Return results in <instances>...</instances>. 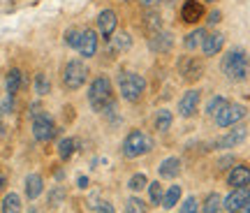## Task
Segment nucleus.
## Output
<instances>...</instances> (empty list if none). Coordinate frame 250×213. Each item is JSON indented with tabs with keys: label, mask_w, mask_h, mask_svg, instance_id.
Segmentation results:
<instances>
[{
	"label": "nucleus",
	"mask_w": 250,
	"mask_h": 213,
	"mask_svg": "<svg viewBox=\"0 0 250 213\" xmlns=\"http://www.w3.org/2000/svg\"><path fill=\"white\" fill-rule=\"evenodd\" d=\"M220 70L229 81H246L250 77V56L246 49H229L223 56Z\"/></svg>",
	"instance_id": "nucleus-1"
},
{
	"label": "nucleus",
	"mask_w": 250,
	"mask_h": 213,
	"mask_svg": "<svg viewBox=\"0 0 250 213\" xmlns=\"http://www.w3.org/2000/svg\"><path fill=\"white\" fill-rule=\"evenodd\" d=\"M88 102L95 111H102L107 106H114V86L107 77H95L88 88Z\"/></svg>",
	"instance_id": "nucleus-2"
},
{
	"label": "nucleus",
	"mask_w": 250,
	"mask_h": 213,
	"mask_svg": "<svg viewBox=\"0 0 250 213\" xmlns=\"http://www.w3.org/2000/svg\"><path fill=\"white\" fill-rule=\"evenodd\" d=\"M146 90V79L137 72H121L118 74V93L125 102H139Z\"/></svg>",
	"instance_id": "nucleus-3"
},
{
	"label": "nucleus",
	"mask_w": 250,
	"mask_h": 213,
	"mask_svg": "<svg viewBox=\"0 0 250 213\" xmlns=\"http://www.w3.org/2000/svg\"><path fill=\"white\" fill-rule=\"evenodd\" d=\"M151 149H153V139H151V134L144 132V130H132L123 142V155L130 160L148 153Z\"/></svg>",
	"instance_id": "nucleus-4"
},
{
	"label": "nucleus",
	"mask_w": 250,
	"mask_h": 213,
	"mask_svg": "<svg viewBox=\"0 0 250 213\" xmlns=\"http://www.w3.org/2000/svg\"><path fill=\"white\" fill-rule=\"evenodd\" d=\"M88 79V70L81 61H70L62 67V86L67 90H79Z\"/></svg>",
	"instance_id": "nucleus-5"
},
{
	"label": "nucleus",
	"mask_w": 250,
	"mask_h": 213,
	"mask_svg": "<svg viewBox=\"0 0 250 213\" xmlns=\"http://www.w3.org/2000/svg\"><path fill=\"white\" fill-rule=\"evenodd\" d=\"M176 72L181 74V79L192 84V81H199L204 77V61L197 58V56H181L179 63H176Z\"/></svg>",
	"instance_id": "nucleus-6"
},
{
	"label": "nucleus",
	"mask_w": 250,
	"mask_h": 213,
	"mask_svg": "<svg viewBox=\"0 0 250 213\" xmlns=\"http://www.w3.org/2000/svg\"><path fill=\"white\" fill-rule=\"evenodd\" d=\"M246 114H248V109H246L243 105H239V102H227L225 109L215 116L213 121H215L218 128H232V125H236L239 121H243Z\"/></svg>",
	"instance_id": "nucleus-7"
},
{
	"label": "nucleus",
	"mask_w": 250,
	"mask_h": 213,
	"mask_svg": "<svg viewBox=\"0 0 250 213\" xmlns=\"http://www.w3.org/2000/svg\"><path fill=\"white\" fill-rule=\"evenodd\" d=\"M199 102H202V90H197V88L186 90L179 100V114L183 116V118L195 116L197 111H199Z\"/></svg>",
	"instance_id": "nucleus-8"
},
{
	"label": "nucleus",
	"mask_w": 250,
	"mask_h": 213,
	"mask_svg": "<svg viewBox=\"0 0 250 213\" xmlns=\"http://www.w3.org/2000/svg\"><path fill=\"white\" fill-rule=\"evenodd\" d=\"M54 134L56 125L46 114H40L37 118H33V137L37 142H49V139H54Z\"/></svg>",
	"instance_id": "nucleus-9"
},
{
	"label": "nucleus",
	"mask_w": 250,
	"mask_h": 213,
	"mask_svg": "<svg viewBox=\"0 0 250 213\" xmlns=\"http://www.w3.org/2000/svg\"><path fill=\"white\" fill-rule=\"evenodd\" d=\"M250 199V190L248 188H234L229 195L223 199V209L229 213H239L243 209V206L248 204Z\"/></svg>",
	"instance_id": "nucleus-10"
},
{
	"label": "nucleus",
	"mask_w": 250,
	"mask_h": 213,
	"mask_svg": "<svg viewBox=\"0 0 250 213\" xmlns=\"http://www.w3.org/2000/svg\"><path fill=\"white\" fill-rule=\"evenodd\" d=\"M204 14H206V9L199 0H186L181 5V21L183 23H199L204 19Z\"/></svg>",
	"instance_id": "nucleus-11"
},
{
	"label": "nucleus",
	"mask_w": 250,
	"mask_h": 213,
	"mask_svg": "<svg viewBox=\"0 0 250 213\" xmlns=\"http://www.w3.org/2000/svg\"><path fill=\"white\" fill-rule=\"evenodd\" d=\"M116 26H118V17L114 9H102L98 17V28H100V35L109 40V37L116 33Z\"/></svg>",
	"instance_id": "nucleus-12"
},
{
	"label": "nucleus",
	"mask_w": 250,
	"mask_h": 213,
	"mask_svg": "<svg viewBox=\"0 0 250 213\" xmlns=\"http://www.w3.org/2000/svg\"><path fill=\"white\" fill-rule=\"evenodd\" d=\"M246 137H248V130H246V128L229 130V132L225 134V137L215 139V142H213V149H236L239 144L246 142Z\"/></svg>",
	"instance_id": "nucleus-13"
},
{
	"label": "nucleus",
	"mask_w": 250,
	"mask_h": 213,
	"mask_svg": "<svg viewBox=\"0 0 250 213\" xmlns=\"http://www.w3.org/2000/svg\"><path fill=\"white\" fill-rule=\"evenodd\" d=\"M227 186L232 188H248L250 186V167L248 165H234L227 174Z\"/></svg>",
	"instance_id": "nucleus-14"
},
{
	"label": "nucleus",
	"mask_w": 250,
	"mask_h": 213,
	"mask_svg": "<svg viewBox=\"0 0 250 213\" xmlns=\"http://www.w3.org/2000/svg\"><path fill=\"white\" fill-rule=\"evenodd\" d=\"M148 46L153 53H169L174 49V35L167 30H160V33L148 37Z\"/></svg>",
	"instance_id": "nucleus-15"
},
{
	"label": "nucleus",
	"mask_w": 250,
	"mask_h": 213,
	"mask_svg": "<svg viewBox=\"0 0 250 213\" xmlns=\"http://www.w3.org/2000/svg\"><path fill=\"white\" fill-rule=\"evenodd\" d=\"M79 51L81 56H86V58H93L95 53H98V33L95 30H81V42H79Z\"/></svg>",
	"instance_id": "nucleus-16"
},
{
	"label": "nucleus",
	"mask_w": 250,
	"mask_h": 213,
	"mask_svg": "<svg viewBox=\"0 0 250 213\" xmlns=\"http://www.w3.org/2000/svg\"><path fill=\"white\" fill-rule=\"evenodd\" d=\"M223 49H225V35L223 33H211V35H206L204 44H202V53H204L206 58L218 56Z\"/></svg>",
	"instance_id": "nucleus-17"
},
{
	"label": "nucleus",
	"mask_w": 250,
	"mask_h": 213,
	"mask_svg": "<svg viewBox=\"0 0 250 213\" xmlns=\"http://www.w3.org/2000/svg\"><path fill=\"white\" fill-rule=\"evenodd\" d=\"M160 178H176L181 174V160L179 158H165L158 167Z\"/></svg>",
	"instance_id": "nucleus-18"
},
{
	"label": "nucleus",
	"mask_w": 250,
	"mask_h": 213,
	"mask_svg": "<svg viewBox=\"0 0 250 213\" xmlns=\"http://www.w3.org/2000/svg\"><path fill=\"white\" fill-rule=\"evenodd\" d=\"M142 28L148 33V35H155V33H160L162 30V17L155 12V9H148L146 14H144V21H142Z\"/></svg>",
	"instance_id": "nucleus-19"
},
{
	"label": "nucleus",
	"mask_w": 250,
	"mask_h": 213,
	"mask_svg": "<svg viewBox=\"0 0 250 213\" xmlns=\"http://www.w3.org/2000/svg\"><path fill=\"white\" fill-rule=\"evenodd\" d=\"M44 190V181L40 174H28L26 176V197L28 199H37Z\"/></svg>",
	"instance_id": "nucleus-20"
},
{
	"label": "nucleus",
	"mask_w": 250,
	"mask_h": 213,
	"mask_svg": "<svg viewBox=\"0 0 250 213\" xmlns=\"http://www.w3.org/2000/svg\"><path fill=\"white\" fill-rule=\"evenodd\" d=\"M206 28H195L192 33H188L186 40H183V46H186L188 51H195V49H199V46L204 44V40H206Z\"/></svg>",
	"instance_id": "nucleus-21"
},
{
	"label": "nucleus",
	"mask_w": 250,
	"mask_h": 213,
	"mask_svg": "<svg viewBox=\"0 0 250 213\" xmlns=\"http://www.w3.org/2000/svg\"><path fill=\"white\" fill-rule=\"evenodd\" d=\"M109 46H111V51H116V53L127 51L132 46V35L130 33H116V35L109 37Z\"/></svg>",
	"instance_id": "nucleus-22"
},
{
	"label": "nucleus",
	"mask_w": 250,
	"mask_h": 213,
	"mask_svg": "<svg viewBox=\"0 0 250 213\" xmlns=\"http://www.w3.org/2000/svg\"><path fill=\"white\" fill-rule=\"evenodd\" d=\"M21 84H23V74H21V70H9L7 81H5L7 95H17L19 90H21Z\"/></svg>",
	"instance_id": "nucleus-23"
},
{
	"label": "nucleus",
	"mask_w": 250,
	"mask_h": 213,
	"mask_svg": "<svg viewBox=\"0 0 250 213\" xmlns=\"http://www.w3.org/2000/svg\"><path fill=\"white\" fill-rule=\"evenodd\" d=\"M174 123V116H171L169 109H160L158 114H155V130L158 132H167Z\"/></svg>",
	"instance_id": "nucleus-24"
},
{
	"label": "nucleus",
	"mask_w": 250,
	"mask_h": 213,
	"mask_svg": "<svg viewBox=\"0 0 250 213\" xmlns=\"http://www.w3.org/2000/svg\"><path fill=\"white\" fill-rule=\"evenodd\" d=\"M2 213H21V197L17 192H7L2 197Z\"/></svg>",
	"instance_id": "nucleus-25"
},
{
	"label": "nucleus",
	"mask_w": 250,
	"mask_h": 213,
	"mask_svg": "<svg viewBox=\"0 0 250 213\" xmlns=\"http://www.w3.org/2000/svg\"><path fill=\"white\" fill-rule=\"evenodd\" d=\"M229 100L227 98H223V95H213V98L206 102V116H211V118H215V116L220 114L225 109V105H227Z\"/></svg>",
	"instance_id": "nucleus-26"
},
{
	"label": "nucleus",
	"mask_w": 250,
	"mask_h": 213,
	"mask_svg": "<svg viewBox=\"0 0 250 213\" xmlns=\"http://www.w3.org/2000/svg\"><path fill=\"white\" fill-rule=\"evenodd\" d=\"M220 209H223V197L218 195V192H211V195H206L202 211H204V213H220Z\"/></svg>",
	"instance_id": "nucleus-27"
},
{
	"label": "nucleus",
	"mask_w": 250,
	"mask_h": 213,
	"mask_svg": "<svg viewBox=\"0 0 250 213\" xmlns=\"http://www.w3.org/2000/svg\"><path fill=\"white\" fill-rule=\"evenodd\" d=\"M181 199V186H169V190H165V197H162V206L165 209H174Z\"/></svg>",
	"instance_id": "nucleus-28"
},
{
	"label": "nucleus",
	"mask_w": 250,
	"mask_h": 213,
	"mask_svg": "<svg viewBox=\"0 0 250 213\" xmlns=\"http://www.w3.org/2000/svg\"><path fill=\"white\" fill-rule=\"evenodd\" d=\"M74 149H77V142H74L72 137L61 139V144H58V155H61V160H70L72 155H74Z\"/></svg>",
	"instance_id": "nucleus-29"
},
{
	"label": "nucleus",
	"mask_w": 250,
	"mask_h": 213,
	"mask_svg": "<svg viewBox=\"0 0 250 213\" xmlns=\"http://www.w3.org/2000/svg\"><path fill=\"white\" fill-rule=\"evenodd\" d=\"M148 197H151V204L153 206H162L165 190H162V183H160V181H153V183H148Z\"/></svg>",
	"instance_id": "nucleus-30"
},
{
	"label": "nucleus",
	"mask_w": 250,
	"mask_h": 213,
	"mask_svg": "<svg viewBox=\"0 0 250 213\" xmlns=\"http://www.w3.org/2000/svg\"><path fill=\"white\" fill-rule=\"evenodd\" d=\"M33 86H35V93H37V95H46V93L51 90V81L46 79L44 72H37V74H35V81H33Z\"/></svg>",
	"instance_id": "nucleus-31"
},
{
	"label": "nucleus",
	"mask_w": 250,
	"mask_h": 213,
	"mask_svg": "<svg viewBox=\"0 0 250 213\" xmlns=\"http://www.w3.org/2000/svg\"><path fill=\"white\" fill-rule=\"evenodd\" d=\"M62 42L70 46V49H79L81 30L79 28H67V30H65V35H62Z\"/></svg>",
	"instance_id": "nucleus-32"
},
{
	"label": "nucleus",
	"mask_w": 250,
	"mask_h": 213,
	"mask_svg": "<svg viewBox=\"0 0 250 213\" xmlns=\"http://www.w3.org/2000/svg\"><path fill=\"white\" fill-rule=\"evenodd\" d=\"M146 204H144L142 199H137V197H130V199H125V213H146Z\"/></svg>",
	"instance_id": "nucleus-33"
},
{
	"label": "nucleus",
	"mask_w": 250,
	"mask_h": 213,
	"mask_svg": "<svg viewBox=\"0 0 250 213\" xmlns=\"http://www.w3.org/2000/svg\"><path fill=\"white\" fill-rule=\"evenodd\" d=\"M127 188L134 190V192H139V190H144V188H148V178H146V174H134V176L127 181Z\"/></svg>",
	"instance_id": "nucleus-34"
},
{
	"label": "nucleus",
	"mask_w": 250,
	"mask_h": 213,
	"mask_svg": "<svg viewBox=\"0 0 250 213\" xmlns=\"http://www.w3.org/2000/svg\"><path fill=\"white\" fill-rule=\"evenodd\" d=\"M179 213H199V204H197L195 197H188L186 202L181 204V211Z\"/></svg>",
	"instance_id": "nucleus-35"
},
{
	"label": "nucleus",
	"mask_w": 250,
	"mask_h": 213,
	"mask_svg": "<svg viewBox=\"0 0 250 213\" xmlns=\"http://www.w3.org/2000/svg\"><path fill=\"white\" fill-rule=\"evenodd\" d=\"M220 21H223V12H220V9L208 12V17H206V23H208V26H215V23H220Z\"/></svg>",
	"instance_id": "nucleus-36"
},
{
	"label": "nucleus",
	"mask_w": 250,
	"mask_h": 213,
	"mask_svg": "<svg viewBox=\"0 0 250 213\" xmlns=\"http://www.w3.org/2000/svg\"><path fill=\"white\" fill-rule=\"evenodd\" d=\"M12 109H14V95H7V100L0 105V114H12Z\"/></svg>",
	"instance_id": "nucleus-37"
},
{
	"label": "nucleus",
	"mask_w": 250,
	"mask_h": 213,
	"mask_svg": "<svg viewBox=\"0 0 250 213\" xmlns=\"http://www.w3.org/2000/svg\"><path fill=\"white\" fill-rule=\"evenodd\" d=\"M227 165H234V158H232V155H225V158H220L215 167H218V171H223V169H227Z\"/></svg>",
	"instance_id": "nucleus-38"
},
{
	"label": "nucleus",
	"mask_w": 250,
	"mask_h": 213,
	"mask_svg": "<svg viewBox=\"0 0 250 213\" xmlns=\"http://www.w3.org/2000/svg\"><path fill=\"white\" fill-rule=\"evenodd\" d=\"M95 213H116V211H114V204H109V202H100L98 209H95Z\"/></svg>",
	"instance_id": "nucleus-39"
},
{
	"label": "nucleus",
	"mask_w": 250,
	"mask_h": 213,
	"mask_svg": "<svg viewBox=\"0 0 250 213\" xmlns=\"http://www.w3.org/2000/svg\"><path fill=\"white\" fill-rule=\"evenodd\" d=\"M62 195H65V192H62L61 188H58V190H56L54 195L49 197V202H51V204H56V202H61V199H62Z\"/></svg>",
	"instance_id": "nucleus-40"
},
{
	"label": "nucleus",
	"mask_w": 250,
	"mask_h": 213,
	"mask_svg": "<svg viewBox=\"0 0 250 213\" xmlns=\"http://www.w3.org/2000/svg\"><path fill=\"white\" fill-rule=\"evenodd\" d=\"M142 2V7H146V9H153L158 2H162V0H139Z\"/></svg>",
	"instance_id": "nucleus-41"
},
{
	"label": "nucleus",
	"mask_w": 250,
	"mask_h": 213,
	"mask_svg": "<svg viewBox=\"0 0 250 213\" xmlns=\"http://www.w3.org/2000/svg\"><path fill=\"white\" fill-rule=\"evenodd\" d=\"M77 183H79V188H88V178H86V176H79V181H77Z\"/></svg>",
	"instance_id": "nucleus-42"
},
{
	"label": "nucleus",
	"mask_w": 250,
	"mask_h": 213,
	"mask_svg": "<svg viewBox=\"0 0 250 213\" xmlns=\"http://www.w3.org/2000/svg\"><path fill=\"white\" fill-rule=\"evenodd\" d=\"M239 213H250V199H248V204L243 206V209H241V211H239Z\"/></svg>",
	"instance_id": "nucleus-43"
},
{
	"label": "nucleus",
	"mask_w": 250,
	"mask_h": 213,
	"mask_svg": "<svg viewBox=\"0 0 250 213\" xmlns=\"http://www.w3.org/2000/svg\"><path fill=\"white\" fill-rule=\"evenodd\" d=\"M0 188H5V176L0 174Z\"/></svg>",
	"instance_id": "nucleus-44"
},
{
	"label": "nucleus",
	"mask_w": 250,
	"mask_h": 213,
	"mask_svg": "<svg viewBox=\"0 0 250 213\" xmlns=\"http://www.w3.org/2000/svg\"><path fill=\"white\" fill-rule=\"evenodd\" d=\"M2 130H5V125H2V121H0V134H2Z\"/></svg>",
	"instance_id": "nucleus-45"
},
{
	"label": "nucleus",
	"mask_w": 250,
	"mask_h": 213,
	"mask_svg": "<svg viewBox=\"0 0 250 213\" xmlns=\"http://www.w3.org/2000/svg\"><path fill=\"white\" fill-rule=\"evenodd\" d=\"M206 2H215V0H206Z\"/></svg>",
	"instance_id": "nucleus-46"
}]
</instances>
